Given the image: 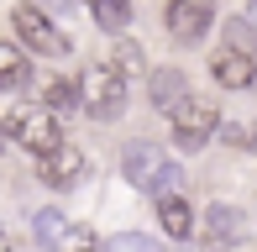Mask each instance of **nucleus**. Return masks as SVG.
I'll use <instances>...</instances> for the list:
<instances>
[{"mask_svg": "<svg viewBox=\"0 0 257 252\" xmlns=\"http://www.w3.org/2000/svg\"><path fill=\"white\" fill-rule=\"evenodd\" d=\"M63 252H110V247H105L89 226H74V231H68V242H63Z\"/></svg>", "mask_w": 257, "mask_h": 252, "instance_id": "18", "label": "nucleus"}, {"mask_svg": "<svg viewBox=\"0 0 257 252\" xmlns=\"http://www.w3.org/2000/svg\"><path fill=\"white\" fill-rule=\"evenodd\" d=\"M89 16L100 21V32L126 37V27H132V0H89Z\"/></svg>", "mask_w": 257, "mask_h": 252, "instance_id": "14", "label": "nucleus"}, {"mask_svg": "<svg viewBox=\"0 0 257 252\" xmlns=\"http://www.w3.org/2000/svg\"><path fill=\"white\" fill-rule=\"evenodd\" d=\"M11 27H16V42H27L37 58H68V37L58 32L53 16H42L32 0H21L16 11H11Z\"/></svg>", "mask_w": 257, "mask_h": 252, "instance_id": "4", "label": "nucleus"}, {"mask_svg": "<svg viewBox=\"0 0 257 252\" xmlns=\"http://www.w3.org/2000/svg\"><path fill=\"white\" fill-rule=\"evenodd\" d=\"M247 242V215L236 205H210L205 210V247L210 252H236Z\"/></svg>", "mask_w": 257, "mask_h": 252, "instance_id": "7", "label": "nucleus"}, {"mask_svg": "<svg viewBox=\"0 0 257 252\" xmlns=\"http://www.w3.org/2000/svg\"><path fill=\"white\" fill-rule=\"evenodd\" d=\"M115 163H121V179H126V184L142 189V194H153V200H168V194H179V184H184L179 158L163 153L158 142H126Z\"/></svg>", "mask_w": 257, "mask_h": 252, "instance_id": "1", "label": "nucleus"}, {"mask_svg": "<svg viewBox=\"0 0 257 252\" xmlns=\"http://www.w3.org/2000/svg\"><path fill=\"white\" fill-rule=\"evenodd\" d=\"M247 27L257 32V0H252V6H247Z\"/></svg>", "mask_w": 257, "mask_h": 252, "instance_id": "21", "label": "nucleus"}, {"mask_svg": "<svg viewBox=\"0 0 257 252\" xmlns=\"http://www.w3.org/2000/svg\"><path fill=\"white\" fill-rule=\"evenodd\" d=\"M168 121H173V147H184V153H200L210 137L220 132V110L210 100H200V95H189Z\"/></svg>", "mask_w": 257, "mask_h": 252, "instance_id": "5", "label": "nucleus"}, {"mask_svg": "<svg viewBox=\"0 0 257 252\" xmlns=\"http://www.w3.org/2000/svg\"><path fill=\"white\" fill-rule=\"evenodd\" d=\"M79 110L95 116V121H115L126 110V79L110 63H89L79 74Z\"/></svg>", "mask_w": 257, "mask_h": 252, "instance_id": "2", "label": "nucleus"}, {"mask_svg": "<svg viewBox=\"0 0 257 252\" xmlns=\"http://www.w3.org/2000/svg\"><path fill=\"white\" fill-rule=\"evenodd\" d=\"M37 179L48 189H74L79 179H84V153H79L74 142H58L53 153L37 158Z\"/></svg>", "mask_w": 257, "mask_h": 252, "instance_id": "8", "label": "nucleus"}, {"mask_svg": "<svg viewBox=\"0 0 257 252\" xmlns=\"http://www.w3.org/2000/svg\"><path fill=\"white\" fill-rule=\"evenodd\" d=\"M79 6H89V0H37V11H42V16H74Z\"/></svg>", "mask_w": 257, "mask_h": 252, "instance_id": "20", "label": "nucleus"}, {"mask_svg": "<svg viewBox=\"0 0 257 252\" xmlns=\"http://www.w3.org/2000/svg\"><path fill=\"white\" fill-rule=\"evenodd\" d=\"M6 137L16 147H27L32 158H42V153H53L58 142H63V137H58V116L48 105H16L6 116Z\"/></svg>", "mask_w": 257, "mask_h": 252, "instance_id": "3", "label": "nucleus"}, {"mask_svg": "<svg viewBox=\"0 0 257 252\" xmlns=\"http://www.w3.org/2000/svg\"><path fill=\"white\" fill-rule=\"evenodd\" d=\"M220 137H226L231 147H247V142H257V132H247L241 121H220Z\"/></svg>", "mask_w": 257, "mask_h": 252, "instance_id": "19", "label": "nucleus"}, {"mask_svg": "<svg viewBox=\"0 0 257 252\" xmlns=\"http://www.w3.org/2000/svg\"><path fill=\"white\" fill-rule=\"evenodd\" d=\"M158 221L173 242H184V236H194V205L184 194H168V200H158Z\"/></svg>", "mask_w": 257, "mask_h": 252, "instance_id": "11", "label": "nucleus"}, {"mask_svg": "<svg viewBox=\"0 0 257 252\" xmlns=\"http://www.w3.org/2000/svg\"><path fill=\"white\" fill-rule=\"evenodd\" d=\"M105 247H110V252H163V242L147 236V231H115Z\"/></svg>", "mask_w": 257, "mask_h": 252, "instance_id": "17", "label": "nucleus"}, {"mask_svg": "<svg viewBox=\"0 0 257 252\" xmlns=\"http://www.w3.org/2000/svg\"><path fill=\"white\" fill-rule=\"evenodd\" d=\"M42 105L53 110V116H68V110H79V79H48L42 84Z\"/></svg>", "mask_w": 257, "mask_h": 252, "instance_id": "15", "label": "nucleus"}, {"mask_svg": "<svg viewBox=\"0 0 257 252\" xmlns=\"http://www.w3.org/2000/svg\"><path fill=\"white\" fill-rule=\"evenodd\" d=\"M210 21H215V0H168V11H163V27L173 42H200Z\"/></svg>", "mask_w": 257, "mask_h": 252, "instance_id": "6", "label": "nucleus"}, {"mask_svg": "<svg viewBox=\"0 0 257 252\" xmlns=\"http://www.w3.org/2000/svg\"><path fill=\"white\" fill-rule=\"evenodd\" d=\"M68 231H74V221H68L63 210H37V215H32V236H37L48 252H63Z\"/></svg>", "mask_w": 257, "mask_h": 252, "instance_id": "12", "label": "nucleus"}, {"mask_svg": "<svg viewBox=\"0 0 257 252\" xmlns=\"http://www.w3.org/2000/svg\"><path fill=\"white\" fill-rule=\"evenodd\" d=\"M210 79L220 89H252L257 84V58L252 53H236V48H215L210 53Z\"/></svg>", "mask_w": 257, "mask_h": 252, "instance_id": "9", "label": "nucleus"}, {"mask_svg": "<svg viewBox=\"0 0 257 252\" xmlns=\"http://www.w3.org/2000/svg\"><path fill=\"white\" fill-rule=\"evenodd\" d=\"M32 84V63H27V53L16 48V42H0V89H27Z\"/></svg>", "mask_w": 257, "mask_h": 252, "instance_id": "13", "label": "nucleus"}, {"mask_svg": "<svg viewBox=\"0 0 257 252\" xmlns=\"http://www.w3.org/2000/svg\"><path fill=\"white\" fill-rule=\"evenodd\" d=\"M0 252H16V247H11V236H6V231H0Z\"/></svg>", "mask_w": 257, "mask_h": 252, "instance_id": "22", "label": "nucleus"}, {"mask_svg": "<svg viewBox=\"0 0 257 252\" xmlns=\"http://www.w3.org/2000/svg\"><path fill=\"white\" fill-rule=\"evenodd\" d=\"M110 68L132 84V79H142L147 74V58H142V48H137L132 37H115V48H110Z\"/></svg>", "mask_w": 257, "mask_h": 252, "instance_id": "16", "label": "nucleus"}, {"mask_svg": "<svg viewBox=\"0 0 257 252\" xmlns=\"http://www.w3.org/2000/svg\"><path fill=\"white\" fill-rule=\"evenodd\" d=\"M147 100L173 116V110L189 100V74H184V68H153V74H147Z\"/></svg>", "mask_w": 257, "mask_h": 252, "instance_id": "10", "label": "nucleus"}, {"mask_svg": "<svg viewBox=\"0 0 257 252\" xmlns=\"http://www.w3.org/2000/svg\"><path fill=\"white\" fill-rule=\"evenodd\" d=\"M0 142H6V121H0Z\"/></svg>", "mask_w": 257, "mask_h": 252, "instance_id": "23", "label": "nucleus"}]
</instances>
